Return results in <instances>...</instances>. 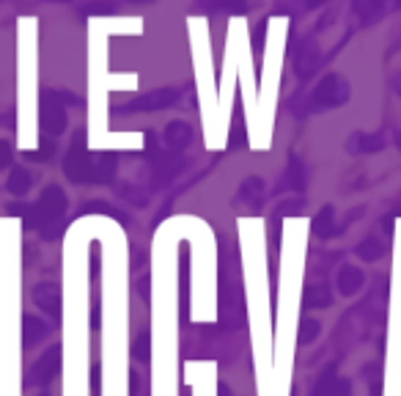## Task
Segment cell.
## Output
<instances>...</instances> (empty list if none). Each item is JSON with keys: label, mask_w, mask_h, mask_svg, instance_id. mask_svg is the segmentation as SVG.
Listing matches in <instances>:
<instances>
[{"label": "cell", "mask_w": 401, "mask_h": 396, "mask_svg": "<svg viewBox=\"0 0 401 396\" xmlns=\"http://www.w3.org/2000/svg\"><path fill=\"white\" fill-rule=\"evenodd\" d=\"M207 9H242V0H204Z\"/></svg>", "instance_id": "cell-4"}, {"label": "cell", "mask_w": 401, "mask_h": 396, "mask_svg": "<svg viewBox=\"0 0 401 396\" xmlns=\"http://www.w3.org/2000/svg\"><path fill=\"white\" fill-rule=\"evenodd\" d=\"M22 328H25V331H22L25 344H33L39 336H44V325H39L33 316H25V319H22Z\"/></svg>", "instance_id": "cell-1"}, {"label": "cell", "mask_w": 401, "mask_h": 396, "mask_svg": "<svg viewBox=\"0 0 401 396\" xmlns=\"http://www.w3.org/2000/svg\"><path fill=\"white\" fill-rule=\"evenodd\" d=\"M42 124L47 127V129H53V132H55V129H61V124H64V116H61L55 107H53V110H44Z\"/></svg>", "instance_id": "cell-3"}, {"label": "cell", "mask_w": 401, "mask_h": 396, "mask_svg": "<svg viewBox=\"0 0 401 396\" xmlns=\"http://www.w3.org/2000/svg\"><path fill=\"white\" fill-rule=\"evenodd\" d=\"M28 185H31V176H28L25 171H20V168H17V171L11 173V179H9V190H11L14 196H22V193L28 190Z\"/></svg>", "instance_id": "cell-2"}, {"label": "cell", "mask_w": 401, "mask_h": 396, "mask_svg": "<svg viewBox=\"0 0 401 396\" xmlns=\"http://www.w3.org/2000/svg\"><path fill=\"white\" fill-rule=\"evenodd\" d=\"M9 160H11V149H9V144L0 141V168L9 166Z\"/></svg>", "instance_id": "cell-5"}]
</instances>
